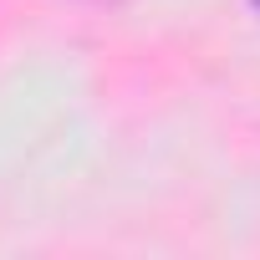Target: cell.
Instances as JSON below:
<instances>
[{"mask_svg":"<svg viewBox=\"0 0 260 260\" xmlns=\"http://www.w3.org/2000/svg\"><path fill=\"white\" fill-rule=\"evenodd\" d=\"M250 6H255V11H260V0H250Z\"/></svg>","mask_w":260,"mask_h":260,"instance_id":"1","label":"cell"}]
</instances>
